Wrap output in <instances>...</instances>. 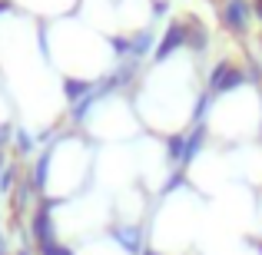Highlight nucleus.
<instances>
[{"mask_svg":"<svg viewBox=\"0 0 262 255\" xmlns=\"http://www.w3.org/2000/svg\"><path fill=\"white\" fill-rule=\"evenodd\" d=\"M0 255H7V242H0Z\"/></svg>","mask_w":262,"mask_h":255,"instance_id":"1","label":"nucleus"}]
</instances>
